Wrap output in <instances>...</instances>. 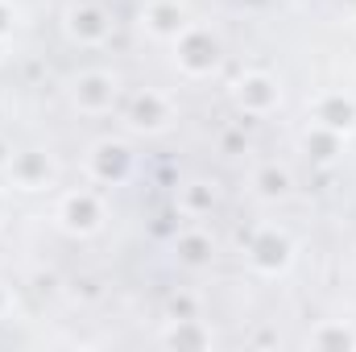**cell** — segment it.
Here are the masks:
<instances>
[{
	"label": "cell",
	"instance_id": "6da1fadb",
	"mask_svg": "<svg viewBox=\"0 0 356 352\" xmlns=\"http://www.w3.org/2000/svg\"><path fill=\"white\" fill-rule=\"evenodd\" d=\"M63 220L71 224V228H95L99 224V203L91 199L88 191H75V195H67L63 199Z\"/></svg>",
	"mask_w": 356,
	"mask_h": 352
},
{
	"label": "cell",
	"instance_id": "52a82bcc",
	"mask_svg": "<svg viewBox=\"0 0 356 352\" xmlns=\"http://www.w3.org/2000/svg\"><path fill=\"white\" fill-rule=\"evenodd\" d=\"M241 99H245L249 108H257V112H261V108H269V104L277 99V88L269 83L266 75H253V79H245V83H241Z\"/></svg>",
	"mask_w": 356,
	"mask_h": 352
},
{
	"label": "cell",
	"instance_id": "7c38bea8",
	"mask_svg": "<svg viewBox=\"0 0 356 352\" xmlns=\"http://www.w3.org/2000/svg\"><path fill=\"white\" fill-rule=\"evenodd\" d=\"M4 17H8V13H4V8H0V29H8V21H4Z\"/></svg>",
	"mask_w": 356,
	"mask_h": 352
},
{
	"label": "cell",
	"instance_id": "277c9868",
	"mask_svg": "<svg viewBox=\"0 0 356 352\" xmlns=\"http://www.w3.org/2000/svg\"><path fill=\"white\" fill-rule=\"evenodd\" d=\"M71 33L83 38V42H99L108 33V21L99 8H71Z\"/></svg>",
	"mask_w": 356,
	"mask_h": 352
},
{
	"label": "cell",
	"instance_id": "7a4b0ae2",
	"mask_svg": "<svg viewBox=\"0 0 356 352\" xmlns=\"http://www.w3.org/2000/svg\"><path fill=\"white\" fill-rule=\"evenodd\" d=\"M112 95H116V83H112L108 75H83V79L75 83V99H79L83 108H91V112L108 108Z\"/></svg>",
	"mask_w": 356,
	"mask_h": 352
},
{
	"label": "cell",
	"instance_id": "8fae6325",
	"mask_svg": "<svg viewBox=\"0 0 356 352\" xmlns=\"http://www.w3.org/2000/svg\"><path fill=\"white\" fill-rule=\"evenodd\" d=\"M182 249H186V262H203L207 241H203V237H191V241H182Z\"/></svg>",
	"mask_w": 356,
	"mask_h": 352
},
{
	"label": "cell",
	"instance_id": "30bf717a",
	"mask_svg": "<svg viewBox=\"0 0 356 352\" xmlns=\"http://www.w3.org/2000/svg\"><path fill=\"white\" fill-rule=\"evenodd\" d=\"M257 182H261V195H286V186H290V178H286V170H261L257 175Z\"/></svg>",
	"mask_w": 356,
	"mask_h": 352
},
{
	"label": "cell",
	"instance_id": "9c48e42d",
	"mask_svg": "<svg viewBox=\"0 0 356 352\" xmlns=\"http://www.w3.org/2000/svg\"><path fill=\"white\" fill-rule=\"evenodd\" d=\"M253 257L257 262H266V265H282L286 262V241L282 237H273V232H266V237H257V245H253Z\"/></svg>",
	"mask_w": 356,
	"mask_h": 352
},
{
	"label": "cell",
	"instance_id": "3957f363",
	"mask_svg": "<svg viewBox=\"0 0 356 352\" xmlns=\"http://www.w3.org/2000/svg\"><path fill=\"white\" fill-rule=\"evenodd\" d=\"M182 63H186L191 71H211V67H216V42L203 38V33H186V42H182Z\"/></svg>",
	"mask_w": 356,
	"mask_h": 352
},
{
	"label": "cell",
	"instance_id": "ba28073f",
	"mask_svg": "<svg viewBox=\"0 0 356 352\" xmlns=\"http://www.w3.org/2000/svg\"><path fill=\"white\" fill-rule=\"evenodd\" d=\"M145 21H149L154 33H178V29H182V8H178V4H154V8L145 13Z\"/></svg>",
	"mask_w": 356,
	"mask_h": 352
},
{
	"label": "cell",
	"instance_id": "5b68a950",
	"mask_svg": "<svg viewBox=\"0 0 356 352\" xmlns=\"http://www.w3.org/2000/svg\"><path fill=\"white\" fill-rule=\"evenodd\" d=\"M319 120H323L327 129H336V133H340V129H353L356 125V108L344 99V95H332V99L319 104Z\"/></svg>",
	"mask_w": 356,
	"mask_h": 352
},
{
	"label": "cell",
	"instance_id": "8992f818",
	"mask_svg": "<svg viewBox=\"0 0 356 352\" xmlns=\"http://www.w3.org/2000/svg\"><path fill=\"white\" fill-rule=\"evenodd\" d=\"M162 120H166V99L154 95V91L137 95V104H133V125H141V129H158Z\"/></svg>",
	"mask_w": 356,
	"mask_h": 352
}]
</instances>
